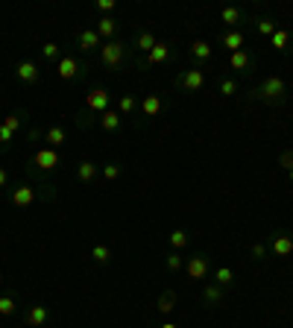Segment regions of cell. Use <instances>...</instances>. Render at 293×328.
I'll use <instances>...</instances> for the list:
<instances>
[{
	"instance_id": "1",
	"label": "cell",
	"mask_w": 293,
	"mask_h": 328,
	"mask_svg": "<svg viewBox=\"0 0 293 328\" xmlns=\"http://www.w3.org/2000/svg\"><path fill=\"white\" fill-rule=\"evenodd\" d=\"M123 56H126V50L120 41H105L100 47V62H103L105 68H120L123 65Z\"/></svg>"
},
{
	"instance_id": "2",
	"label": "cell",
	"mask_w": 293,
	"mask_h": 328,
	"mask_svg": "<svg viewBox=\"0 0 293 328\" xmlns=\"http://www.w3.org/2000/svg\"><path fill=\"white\" fill-rule=\"evenodd\" d=\"M284 91H287V85H284V79H281V76H267V79H264V85L258 88V94H261V97H267V100H279Z\"/></svg>"
},
{
	"instance_id": "3",
	"label": "cell",
	"mask_w": 293,
	"mask_h": 328,
	"mask_svg": "<svg viewBox=\"0 0 293 328\" xmlns=\"http://www.w3.org/2000/svg\"><path fill=\"white\" fill-rule=\"evenodd\" d=\"M185 269H188V276H191L194 281H199V279L208 276V261H205L202 255H194V258H188Z\"/></svg>"
},
{
	"instance_id": "4",
	"label": "cell",
	"mask_w": 293,
	"mask_h": 328,
	"mask_svg": "<svg viewBox=\"0 0 293 328\" xmlns=\"http://www.w3.org/2000/svg\"><path fill=\"white\" fill-rule=\"evenodd\" d=\"M33 161L38 164L41 170H53V167L59 164V155H56V150H53V147H47V150H38V152H35Z\"/></svg>"
},
{
	"instance_id": "5",
	"label": "cell",
	"mask_w": 293,
	"mask_h": 328,
	"mask_svg": "<svg viewBox=\"0 0 293 328\" xmlns=\"http://www.w3.org/2000/svg\"><path fill=\"white\" fill-rule=\"evenodd\" d=\"M202 82H205V73L197 70V68L182 73V88H188V91H199V88H202Z\"/></svg>"
},
{
	"instance_id": "6",
	"label": "cell",
	"mask_w": 293,
	"mask_h": 328,
	"mask_svg": "<svg viewBox=\"0 0 293 328\" xmlns=\"http://www.w3.org/2000/svg\"><path fill=\"white\" fill-rule=\"evenodd\" d=\"M85 103H88V108H94V112H100V115H103L105 105H109V94H105L103 88H97V91H88Z\"/></svg>"
},
{
	"instance_id": "7",
	"label": "cell",
	"mask_w": 293,
	"mask_h": 328,
	"mask_svg": "<svg viewBox=\"0 0 293 328\" xmlns=\"http://www.w3.org/2000/svg\"><path fill=\"white\" fill-rule=\"evenodd\" d=\"M59 76L62 79H76V73H79V65H76V59L73 56H65V59H59Z\"/></svg>"
},
{
	"instance_id": "8",
	"label": "cell",
	"mask_w": 293,
	"mask_h": 328,
	"mask_svg": "<svg viewBox=\"0 0 293 328\" xmlns=\"http://www.w3.org/2000/svg\"><path fill=\"white\" fill-rule=\"evenodd\" d=\"M33 199H35V190H33L30 185L15 187V194H12V202H15L18 208H26V205H33Z\"/></svg>"
},
{
	"instance_id": "9",
	"label": "cell",
	"mask_w": 293,
	"mask_h": 328,
	"mask_svg": "<svg viewBox=\"0 0 293 328\" xmlns=\"http://www.w3.org/2000/svg\"><path fill=\"white\" fill-rule=\"evenodd\" d=\"M167 56H170V47L164 44V41H155V47L147 53V62L150 65H162V62H167Z\"/></svg>"
},
{
	"instance_id": "10",
	"label": "cell",
	"mask_w": 293,
	"mask_h": 328,
	"mask_svg": "<svg viewBox=\"0 0 293 328\" xmlns=\"http://www.w3.org/2000/svg\"><path fill=\"white\" fill-rule=\"evenodd\" d=\"M47 322V308L44 305H33L26 311V325H44Z\"/></svg>"
},
{
	"instance_id": "11",
	"label": "cell",
	"mask_w": 293,
	"mask_h": 328,
	"mask_svg": "<svg viewBox=\"0 0 293 328\" xmlns=\"http://www.w3.org/2000/svg\"><path fill=\"white\" fill-rule=\"evenodd\" d=\"M15 73H18V79L21 82H35L38 79V68H35L33 62H21V65L15 68Z\"/></svg>"
},
{
	"instance_id": "12",
	"label": "cell",
	"mask_w": 293,
	"mask_h": 328,
	"mask_svg": "<svg viewBox=\"0 0 293 328\" xmlns=\"http://www.w3.org/2000/svg\"><path fill=\"white\" fill-rule=\"evenodd\" d=\"M141 112H144L147 117H155L158 112H162V100H158L155 94H147V97H144V103H141Z\"/></svg>"
},
{
	"instance_id": "13",
	"label": "cell",
	"mask_w": 293,
	"mask_h": 328,
	"mask_svg": "<svg viewBox=\"0 0 293 328\" xmlns=\"http://www.w3.org/2000/svg\"><path fill=\"white\" fill-rule=\"evenodd\" d=\"M273 252H276V255H290L293 252V240L290 237H287V234H276V240H273Z\"/></svg>"
},
{
	"instance_id": "14",
	"label": "cell",
	"mask_w": 293,
	"mask_h": 328,
	"mask_svg": "<svg viewBox=\"0 0 293 328\" xmlns=\"http://www.w3.org/2000/svg\"><path fill=\"white\" fill-rule=\"evenodd\" d=\"M223 44L229 47L232 53H237V50L244 47V33H241V30H232V33H226V35H223Z\"/></svg>"
},
{
	"instance_id": "15",
	"label": "cell",
	"mask_w": 293,
	"mask_h": 328,
	"mask_svg": "<svg viewBox=\"0 0 293 328\" xmlns=\"http://www.w3.org/2000/svg\"><path fill=\"white\" fill-rule=\"evenodd\" d=\"M100 126H103L105 132H115V129L120 126V115H117V112H109V108H105L103 115H100Z\"/></svg>"
},
{
	"instance_id": "16",
	"label": "cell",
	"mask_w": 293,
	"mask_h": 328,
	"mask_svg": "<svg viewBox=\"0 0 293 328\" xmlns=\"http://www.w3.org/2000/svg\"><path fill=\"white\" fill-rule=\"evenodd\" d=\"M94 47H100V35L97 30H85L79 35V50H94Z\"/></svg>"
},
{
	"instance_id": "17",
	"label": "cell",
	"mask_w": 293,
	"mask_h": 328,
	"mask_svg": "<svg viewBox=\"0 0 293 328\" xmlns=\"http://www.w3.org/2000/svg\"><path fill=\"white\" fill-rule=\"evenodd\" d=\"M76 176H79V182H91L94 176H97V164H94V161H79Z\"/></svg>"
},
{
	"instance_id": "18",
	"label": "cell",
	"mask_w": 293,
	"mask_h": 328,
	"mask_svg": "<svg viewBox=\"0 0 293 328\" xmlns=\"http://www.w3.org/2000/svg\"><path fill=\"white\" fill-rule=\"evenodd\" d=\"M173 308H176V296L173 293H162L158 296V311L167 316V314H173Z\"/></svg>"
},
{
	"instance_id": "19",
	"label": "cell",
	"mask_w": 293,
	"mask_h": 328,
	"mask_svg": "<svg viewBox=\"0 0 293 328\" xmlns=\"http://www.w3.org/2000/svg\"><path fill=\"white\" fill-rule=\"evenodd\" d=\"M191 56L194 59H208L211 56V44L208 41H194V44H191Z\"/></svg>"
},
{
	"instance_id": "20",
	"label": "cell",
	"mask_w": 293,
	"mask_h": 328,
	"mask_svg": "<svg viewBox=\"0 0 293 328\" xmlns=\"http://www.w3.org/2000/svg\"><path fill=\"white\" fill-rule=\"evenodd\" d=\"M47 141H50V147H53V150H56V147H62V144H65V129H62V126L47 129Z\"/></svg>"
},
{
	"instance_id": "21",
	"label": "cell",
	"mask_w": 293,
	"mask_h": 328,
	"mask_svg": "<svg viewBox=\"0 0 293 328\" xmlns=\"http://www.w3.org/2000/svg\"><path fill=\"white\" fill-rule=\"evenodd\" d=\"M115 26H117V23L112 21V18H100V26H97V35H100V38H112V35H115Z\"/></svg>"
},
{
	"instance_id": "22",
	"label": "cell",
	"mask_w": 293,
	"mask_h": 328,
	"mask_svg": "<svg viewBox=\"0 0 293 328\" xmlns=\"http://www.w3.org/2000/svg\"><path fill=\"white\" fill-rule=\"evenodd\" d=\"M229 65H232L234 70H246V68H249V56H246L244 50H237V53H232Z\"/></svg>"
},
{
	"instance_id": "23",
	"label": "cell",
	"mask_w": 293,
	"mask_h": 328,
	"mask_svg": "<svg viewBox=\"0 0 293 328\" xmlns=\"http://www.w3.org/2000/svg\"><path fill=\"white\" fill-rule=\"evenodd\" d=\"M220 18H223V23H229V26H234V23H241V9H234V6H226Z\"/></svg>"
},
{
	"instance_id": "24",
	"label": "cell",
	"mask_w": 293,
	"mask_h": 328,
	"mask_svg": "<svg viewBox=\"0 0 293 328\" xmlns=\"http://www.w3.org/2000/svg\"><path fill=\"white\" fill-rule=\"evenodd\" d=\"M91 258H94V261H97V264H105V261L112 258V252H109V246L97 243V246H94V249H91Z\"/></svg>"
},
{
	"instance_id": "25",
	"label": "cell",
	"mask_w": 293,
	"mask_h": 328,
	"mask_svg": "<svg viewBox=\"0 0 293 328\" xmlns=\"http://www.w3.org/2000/svg\"><path fill=\"white\" fill-rule=\"evenodd\" d=\"M185 243H188V234L182 232V229H176V232H170V246H173V249H182Z\"/></svg>"
},
{
	"instance_id": "26",
	"label": "cell",
	"mask_w": 293,
	"mask_h": 328,
	"mask_svg": "<svg viewBox=\"0 0 293 328\" xmlns=\"http://www.w3.org/2000/svg\"><path fill=\"white\" fill-rule=\"evenodd\" d=\"M270 38H273V47L276 50H284V44H287V30H276Z\"/></svg>"
},
{
	"instance_id": "27",
	"label": "cell",
	"mask_w": 293,
	"mask_h": 328,
	"mask_svg": "<svg viewBox=\"0 0 293 328\" xmlns=\"http://www.w3.org/2000/svg\"><path fill=\"white\" fill-rule=\"evenodd\" d=\"M138 47L144 50V53H150L152 47H155V38H152L150 33H141V35H138Z\"/></svg>"
},
{
	"instance_id": "28",
	"label": "cell",
	"mask_w": 293,
	"mask_h": 328,
	"mask_svg": "<svg viewBox=\"0 0 293 328\" xmlns=\"http://www.w3.org/2000/svg\"><path fill=\"white\" fill-rule=\"evenodd\" d=\"M117 108H120V115H129V112L135 108V100H132L129 94H123V97H120V103H117Z\"/></svg>"
},
{
	"instance_id": "29",
	"label": "cell",
	"mask_w": 293,
	"mask_h": 328,
	"mask_svg": "<svg viewBox=\"0 0 293 328\" xmlns=\"http://www.w3.org/2000/svg\"><path fill=\"white\" fill-rule=\"evenodd\" d=\"M205 299H208V302H220L223 299L220 284H208V287H205Z\"/></svg>"
},
{
	"instance_id": "30",
	"label": "cell",
	"mask_w": 293,
	"mask_h": 328,
	"mask_svg": "<svg viewBox=\"0 0 293 328\" xmlns=\"http://www.w3.org/2000/svg\"><path fill=\"white\" fill-rule=\"evenodd\" d=\"M0 314L3 316L15 314V299H12V296H3V299H0Z\"/></svg>"
},
{
	"instance_id": "31",
	"label": "cell",
	"mask_w": 293,
	"mask_h": 328,
	"mask_svg": "<svg viewBox=\"0 0 293 328\" xmlns=\"http://www.w3.org/2000/svg\"><path fill=\"white\" fill-rule=\"evenodd\" d=\"M232 279H234V272L229 267H220L217 269V284H232Z\"/></svg>"
},
{
	"instance_id": "32",
	"label": "cell",
	"mask_w": 293,
	"mask_h": 328,
	"mask_svg": "<svg viewBox=\"0 0 293 328\" xmlns=\"http://www.w3.org/2000/svg\"><path fill=\"white\" fill-rule=\"evenodd\" d=\"M258 33H261V35H273V33H276V23L267 21V18H261V21H258Z\"/></svg>"
},
{
	"instance_id": "33",
	"label": "cell",
	"mask_w": 293,
	"mask_h": 328,
	"mask_svg": "<svg viewBox=\"0 0 293 328\" xmlns=\"http://www.w3.org/2000/svg\"><path fill=\"white\" fill-rule=\"evenodd\" d=\"M164 264H167V269H170V272H176V269L182 267V264H185V261H182V255H167V261H164Z\"/></svg>"
},
{
	"instance_id": "34",
	"label": "cell",
	"mask_w": 293,
	"mask_h": 328,
	"mask_svg": "<svg viewBox=\"0 0 293 328\" xmlns=\"http://www.w3.org/2000/svg\"><path fill=\"white\" fill-rule=\"evenodd\" d=\"M234 91H237V82H234V79H226V82L220 85V94H223V97H232Z\"/></svg>"
},
{
	"instance_id": "35",
	"label": "cell",
	"mask_w": 293,
	"mask_h": 328,
	"mask_svg": "<svg viewBox=\"0 0 293 328\" xmlns=\"http://www.w3.org/2000/svg\"><path fill=\"white\" fill-rule=\"evenodd\" d=\"M279 164H281V167H284V170H287V173H290V170H293V150H287V152H281V158H279Z\"/></svg>"
},
{
	"instance_id": "36",
	"label": "cell",
	"mask_w": 293,
	"mask_h": 328,
	"mask_svg": "<svg viewBox=\"0 0 293 328\" xmlns=\"http://www.w3.org/2000/svg\"><path fill=\"white\" fill-rule=\"evenodd\" d=\"M103 176H105V179H117V176H120V164H105Z\"/></svg>"
},
{
	"instance_id": "37",
	"label": "cell",
	"mask_w": 293,
	"mask_h": 328,
	"mask_svg": "<svg viewBox=\"0 0 293 328\" xmlns=\"http://www.w3.org/2000/svg\"><path fill=\"white\" fill-rule=\"evenodd\" d=\"M41 53H44V59H53V56H59V44H53V41H47V44L41 47Z\"/></svg>"
},
{
	"instance_id": "38",
	"label": "cell",
	"mask_w": 293,
	"mask_h": 328,
	"mask_svg": "<svg viewBox=\"0 0 293 328\" xmlns=\"http://www.w3.org/2000/svg\"><path fill=\"white\" fill-rule=\"evenodd\" d=\"M3 126L9 129V132H15V129L21 126V117H18V115H9L6 120H3Z\"/></svg>"
},
{
	"instance_id": "39",
	"label": "cell",
	"mask_w": 293,
	"mask_h": 328,
	"mask_svg": "<svg viewBox=\"0 0 293 328\" xmlns=\"http://www.w3.org/2000/svg\"><path fill=\"white\" fill-rule=\"evenodd\" d=\"M115 9V0H97V12H112Z\"/></svg>"
},
{
	"instance_id": "40",
	"label": "cell",
	"mask_w": 293,
	"mask_h": 328,
	"mask_svg": "<svg viewBox=\"0 0 293 328\" xmlns=\"http://www.w3.org/2000/svg\"><path fill=\"white\" fill-rule=\"evenodd\" d=\"M264 255H267V246H264V243L252 246V258H264Z\"/></svg>"
},
{
	"instance_id": "41",
	"label": "cell",
	"mask_w": 293,
	"mask_h": 328,
	"mask_svg": "<svg viewBox=\"0 0 293 328\" xmlns=\"http://www.w3.org/2000/svg\"><path fill=\"white\" fill-rule=\"evenodd\" d=\"M12 135H15V132H9L6 126H0V144H9V141H12Z\"/></svg>"
},
{
	"instance_id": "42",
	"label": "cell",
	"mask_w": 293,
	"mask_h": 328,
	"mask_svg": "<svg viewBox=\"0 0 293 328\" xmlns=\"http://www.w3.org/2000/svg\"><path fill=\"white\" fill-rule=\"evenodd\" d=\"M6 179H9V176H6V170H3V167H0V187L6 185Z\"/></svg>"
},
{
	"instance_id": "43",
	"label": "cell",
	"mask_w": 293,
	"mask_h": 328,
	"mask_svg": "<svg viewBox=\"0 0 293 328\" xmlns=\"http://www.w3.org/2000/svg\"><path fill=\"white\" fill-rule=\"evenodd\" d=\"M158 328H176L173 322H164V325H158Z\"/></svg>"
},
{
	"instance_id": "44",
	"label": "cell",
	"mask_w": 293,
	"mask_h": 328,
	"mask_svg": "<svg viewBox=\"0 0 293 328\" xmlns=\"http://www.w3.org/2000/svg\"><path fill=\"white\" fill-rule=\"evenodd\" d=\"M0 281H3V276H0Z\"/></svg>"
}]
</instances>
